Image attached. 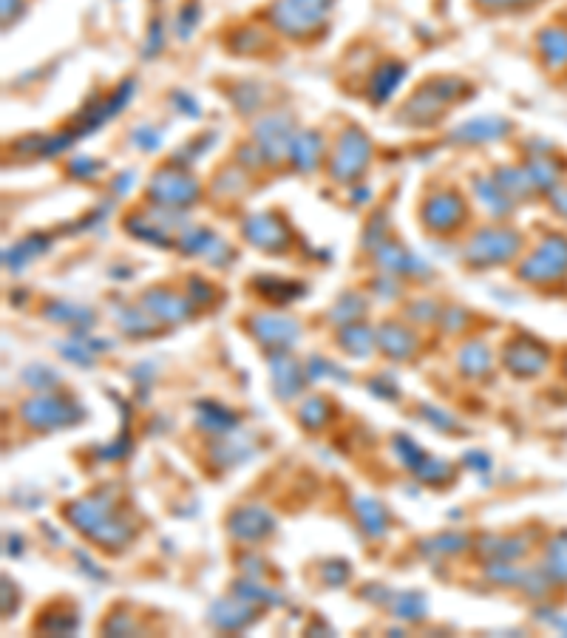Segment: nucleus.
<instances>
[{
    "label": "nucleus",
    "instance_id": "f257e3e1",
    "mask_svg": "<svg viewBox=\"0 0 567 638\" xmlns=\"http://www.w3.org/2000/svg\"><path fill=\"white\" fill-rule=\"evenodd\" d=\"M329 6H332V0H275L273 18L281 29H287L290 35H298L324 18Z\"/></svg>",
    "mask_w": 567,
    "mask_h": 638
},
{
    "label": "nucleus",
    "instance_id": "f03ea898",
    "mask_svg": "<svg viewBox=\"0 0 567 638\" xmlns=\"http://www.w3.org/2000/svg\"><path fill=\"white\" fill-rule=\"evenodd\" d=\"M567 270V242L565 239H548V242L539 247V253L528 261L525 273L531 278H556L565 276Z\"/></svg>",
    "mask_w": 567,
    "mask_h": 638
},
{
    "label": "nucleus",
    "instance_id": "7ed1b4c3",
    "mask_svg": "<svg viewBox=\"0 0 567 638\" xmlns=\"http://www.w3.org/2000/svg\"><path fill=\"white\" fill-rule=\"evenodd\" d=\"M539 46H542V52L550 54V63H556V66H562L567 63V32L565 29H548L542 40H539Z\"/></svg>",
    "mask_w": 567,
    "mask_h": 638
},
{
    "label": "nucleus",
    "instance_id": "20e7f679",
    "mask_svg": "<svg viewBox=\"0 0 567 638\" xmlns=\"http://www.w3.org/2000/svg\"><path fill=\"white\" fill-rule=\"evenodd\" d=\"M477 6H485L491 12H502V9H519V6H531L539 0H474Z\"/></svg>",
    "mask_w": 567,
    "mask_h": 638
}]
</instances>
